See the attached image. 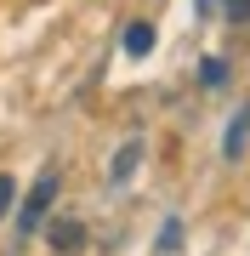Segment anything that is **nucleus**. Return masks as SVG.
Instances as JSON below:
<instances>
[{
	"label": "nucleus",
	"mask_w": 250,
	"mask_h": 256,
	"mask_svg": "<svg viewBox=\"0 0 250 256\" xmlns=\"http://www.w3.org/2000/svg\"><path fill=\"white\" fill-rule=\"evenodd\" d=\"M51 200H57V171H40V182L28 188V200H23V210H17V239H23V234H34L40 222H46Z\"/></svg>",
	"instance_id": "nucleus-1"
},
{
	"label": "nucleus",
	"mask_w": 250,
	"mask_h": 256,
	"mask_svg": "<svg viewBox=\"0 0 250 256\" xmlns=\"http://www.w3.org/2000/svg\"><path fill=\"white\" fill-rule=\"evenodd\" d=\"M137 165H142V142H125L120 154H114V165H108V188H125Z\"/></svg>",
	"instance_id": "nucleus-2"
},
{
	"label": "nucleus",
	"mask_w": 250,
	"mask_h": 256,
	"mask_svg": "<svg viewBox=\"0 0 250 256\" xmlns=\"http://www.w3.org/2000/svg\"><path fill=\"white\" fill-rule=\"evenodd\" d=\"M46 234H51V250H63V256H74V250L85 245V228H80L74 216H63V222H51Z\"/></svg>",
	"instance_id": "nucleus-3"
},
{
	"label": "nucleus",
	"mask_w": 250,
	"mask_h": 256,
	"mask_svg": "<svg viewBox=\"0 0 250 256\" xmlns=\"http://www.w3.org/2000/svg\"><path fill=\"white\" fill-rule=\"evenodd\" d=\"M245 137H250V102L239 114H233V126H228V142H222V154L228 160H245Z\"/></svg>",
	"instance_id": "nucleus-4"
},
{
	"label": "nucleus",
	"mask_w": 250,
	"mask_h": 256,
	"mask_svg": "<svg viewBox=\"0 0 250 256\" xmlns=\"http://www.w3.org/2000/svg\"><path fill=\"white\" fill-rule=\"evenodd\" d=\"M125 52H131V57H148V52H154V23H131V28H125Z\"/></svg>",
	"instance_id": "nucleus-5"
},
{
	"label": "nucleus",
	"mask_w": 250,
	"mask_h": 256,
	"mask_svg": "<svg viewBox=\"0 0 250 256\" xmlns=\"http://www.w3.org/2000/svg\"><path fill=\"white\" fill-rule=\"evenodd\" d=\"M176 245H182V222L171 216V222H165V234H159V250H176Z\"/></svg>",
	"instance_id": "nucleus-6"
},
{
	"label": "nucleus",
	"mask_w": 250,
	"mask_h": 256,
	"mask_svg": "<svg viewBox=\"0 0 250 256\" xmlns=\"http://www.w3.org/2000/svg\"><path fill=\"white\" fill-rule=\"evenodd\" d=\"M199 80H205V86H222V80H228V63H205Z\"/></svg>",
	"instance_id": "nucleus-7"
},
{
	"label": "nucleus",
	"mask_w": 250,
	"mask_h": 256,
	"mask_svg": "<svg viewBox=\"0 0 250 256\" xmlns=\"http://www.w3.org/2000/svg\"><path fill=\"white\" fill-rule=\"evenodd\" d=\"M222 12H228V23H250V0H228Z\"/></svg>",
	"instance_id": "nucleus-8"
},
{
	"label": "nucleus",
	"mask_w": 250,
	"mask_h": 256,
	"mask_svg": "<svg viewBox=\"0 0 250 256\" xmlns=\"http://www.w3.org/2000/svg\"><path fill=\"white\" fill-rule=\"evenodd\" d=\"M11 194H17V182H11V176H0V216L11 210Z\"/></svg>",
	"instance_id": "nucleus-9"
}]
</instances>
